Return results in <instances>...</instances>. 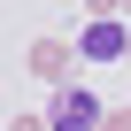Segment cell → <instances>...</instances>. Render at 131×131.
I'll list each match as a JSON object with an SVG mask.
<instances>
[{"mask_svg":"<svg viewBox=\"0 0 131 131\" xmlns=\"http://www.w3.org/2000/svg\"><path fill=\"white\" fill-rule=\"evenodd\" d=\"M93 123H100V100L93 93H62L54 100V131H93Z\"/></svg>","mask_w":131,"mask_h":131,"instance_id":"obj_1","label":"cell"},{"mask_svg":"<svg viewBox=\"0 0 131 131\" xmlns=\"http://www.w3.org/2000/svg\"><path fill=\"white\" fill-rule=\"evenodd\" d=\"M85 54H93V62H116V54H123V31H116V23H93V31H85Z\"/></svg>","mask_w":131,"mask_h":131,"instance_id":"obj_2","label":"cell"}]
</instances>
